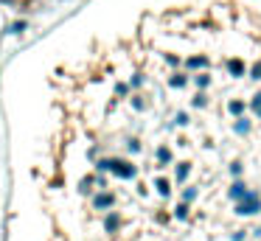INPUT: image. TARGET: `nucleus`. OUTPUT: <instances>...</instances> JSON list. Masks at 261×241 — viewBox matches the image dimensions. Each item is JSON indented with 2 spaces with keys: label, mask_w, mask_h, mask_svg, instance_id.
<instances>
[{
  "label": "nucleus",
  "mask_w": 261,
  "mask_h": 241,
  "mask_svg": "<svg viewBox=\"0 0 261 241\" xmlns=\"http://www.w3.org/2000/svg\"><path fill=\"white\" fill-rule=\"evenodd\" d=\"M3 3H14V6H34L31 0H3ZM45 3V0H40V6Z\"/></svg>",
  "instance_id": "7ed1b4c3"
},
{
  "label": "nucleus",
  "mask_w": 261,
  "mask_h": 241,
  "mask_svg": "<svg viewBox=\"0 0 261 241\" xmlns=\"http://www.w3.org/2000/svg\"><path fill=\"white\" fill-rule=\"evenodd\" d=\"M113 205H115V196L110 194V191H98V194L93 196V207H96V210H110Z\"/></svg>",
  "instance_id": "f257e3e1"
},
{
  "label": "nucleus",
  "mask_w": 261,
  "mask_h": 241,
  "mask_svg": "<svg viewBox=\"0 0 261 241\" xmlns=\"http://www.w3.org/2000/svg\"><path fill=\"white\" fill-rule=\"evenodd\" d=\"M104 230H107V233H118L121 230V213L118 210H110L107 216H104Z\"/></svg>",
  "instance_id": "f03ea898"
}]
</instances>
